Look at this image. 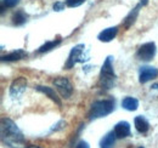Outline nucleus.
<instances>
[{
  "label": "nucleus",
  "instance_id": "13",
  "mask_svg": "<svg viewBox=\"0 0 158 148\" xmlns=\"http://www.w3.org/2000/svg\"><path fill=\"white\" fill-rule=\"evenodd\" d=\"M134 124H135V128L140 134H146L150 129V124H148L147 119L142 115H138L134 119Z\"/></svg>",
  "mask_w": 158,
  "mask_h": 148
},
{
  "label": "nucleus",
  "instance_id": "7",
  "mask_svg": "<svg viewBox=\"0 0 158 148\" xmlns=\"http://www.w3.org/2000/svg\"><path fill=\"white\" fill-rule=\"evenodd\" d=\"M26 88H27V79L24 76L17 78L16 80H14V83L10 86V96L14 100L20 98L23 95V92L26 91Z\"/></svg>",
  "mask_w": 158,
  "mask_h": 148
},
{
  "label": "nucleus",
  "instance_id": "19",
  "mask_svg": "<svg viewBox=\"0 0 158 148\" xmlns=\"http://www.w3.org/2000/svg\"><path fill=\"white\" fill-rule=\"evenodd\" d=\"M86 0H66V5L68 7H78L81 4H84Z\"/></svg>",
  "mask_w": 158,
  "mask_h": 148
},
{
  "label": "nucleus",
  "instance_id": "15",
  "mask_svg": "<svg viewBox=\"0 0 158 148\" xmlns=\"http://www.w3.org/2000/svg\"><path fill=\"white\" fill-rule=\"evenodd\" d=\"M116 134L114 131H111L103 136V138L100 141V148H112L116 142Z\"/></svg>",
  "mask_w": 158,
  "mask_h": 148
},
{
  "label": "nucleus",
  "instance_id": "5",
  "mask_svg": "<svg viewBox=\"0 0 158 148\" xmlns=\"http://www.w3.org/2000/svg\"><path fill=\"white\" fill-rule=\"evenodd\" d=\"M54 86L63 98H69L73 93V85L66 76H57L54 79Z\"/></svg>",
  "mask_w": 158,
  "mask_h": 148
},
{
  "label": "nucleus",
  "instance_id": "23",
  "mask_svg": "<svg viewBox=\"0 0 158 148\" xmlns=\"http://www.w3.org/2000/svg\"><path fill=\"white\" fill-rule=\"evenodd\" d=\"M147 4V0H141V5H146Z\"/></svg>",
  "mask_w": 158,
  "mask_h": 148
},
{
  "label": "nucleus",
  "instance_id": "22",
  "mask_svg": "<svg viewBox=\"0 0 158 148\" xmlns=\"http://www.w3.org/2000/svg\"><path fill=\"white\" fill-rule=\"evenodd\" d=\"M76 148H90V146H89V143L86 141H79Z\"/></svg>",
  "mask_w": 158,
  "mask_h": 148
},
{
  "label": "nucleus",
  "instance_id": "12",
  "mask_svg": "<svg viewBox=\"0 0 158 148\" xmlns=\"http://www.w3.org/2000/svg\"><path fill=\"white\" fill-rule=\"evenodd\" d=\"M28 56V54L24 51V50H15L7 55L1 56V61L2 62H14V61H20V60H23Z\"/></svg>",
  "mask_w": 158,
  "mask_h": 148
},
{
  "label": "nucleus",
  "instance_id": "8",
  "mask_svg": "<svg viewBox=\"0 0 158 148\" xmlns=\"http://www.w3.org/2000/svg\"><path fill=\"white\" fill-rule=\"evenodd\" d=\"M158 76V69L155 67H151V66H143L140 68V72H139V81L141 84H145L155 78Z\"/></svg>",
  "mask_w": 158,
  "mask_h": 148
},
{
  "label": "nucleus",
  "instance_id": "14",
  "mask_svg": "<svg viewBox=\"0 0 158 148\" xmlns=\"http://www.w3.org/2000/svg\"><path fill=\"white\" fill-rule=\"evenodd\" d=\"M122 107L129 112L136 111L139 107V101L135 98V97L127 96V97H124L123 101H122Z\"/></svg>",
  "mask_w": 158,
  "mask_h": 148
},
{
  "label": "nucleus",
  "instance_id": "16",
  "mask_svg": "<svg viewBox=\"0 0 158 148\" xmlns=\"http://www.w3.org/2000/svg\"><path fill=\"white\" fill-rule=\"evenodd\" d=\"M140 7H141V4H139L138 6H136L134 10H131V11L129 12V15L125 17V19H124V27H125L127 29H129V28L135 23V21H136V18H138Z\"/></svg>",
  "mask_w": 158,
  "mask_h": 148
},
{
  "label": "nucleus",
  "instance_id": "20",
  "mask_svg": "<svg viewBox=\"0 0 158 148\" xmlns=\"http://www.w3.org/2000/svg\"><path fill=\"white\" fill-rule=\"evenodd\" d=\"M20 2V0H2V9L6 7H15L17 4Z\"/></svg>",
  "mask_w": 158,
  "mask_h": 148
},
{
  "label": "nucleus",
  "instance_id": "2",
  "mask_svg": "<svg viewBox=\"0 0 158 148\" xmlns=\"http://www.w3.org/2000/svg\"><path fill=\"white\" fill-rule=\"evenodd\" d=\"M114 81H116V74L113 71V57L108 56L106 58V61L103 62V66L101 68L100 84H101L102 89L110 90L114 86Z\"/></svg>",
  "mask_w": 158,
  "mask_h": 148
},
{
  "label": "nucleus",
  "instance_id": "18",
  "mask_svg": "<svg viewBox=\"0 0 158 148\" xmlns=\"http://www.w3.org/2000/svg\"><path fill=\"white\" fill-rule=\"evenodd\" d=\"M61 44V39H57V40H52V41H46L45 44H43L38 49V52L39 54H44V52H49L51 51L52 49H55L56 46H59Z\"/></svg>",
  "mask_w": 158,
  "mask_h": 148
},
{
  "label": "nucleus",
  "instance_id": "3",
  "mask_svg": "<svg viewBox=\"0 0 158 148\" xmlns=\"http://www.w3.org/2000/svg\"><path fill=\"white\" fill-rule=\"evenodd\" d=\"M113 111H114V101L113 100H100V101H95L91 105L90 111L88 113V117L90 120H94V119L103 118V117L111 114Z\"/></svg>",
  "mask_w": 158,
  "mask_h": 148
},
{
  "label": "nucleus",
  "instance_id": "1",
  "mask_svg": "<svg viewBox=\"0 0 158 148\" xmlns=\"http://www.w3.org/2000/svg\"><path fill=\"white\" fill-rule=\"evenodd\" d=\"M1 140L10 148H23L24 137L19 126L9 118L1 119Z\"/></svg>",
  "mask_w": 158,
  "mask_h": 148
},
{
  "label": "nucleus",
  "instance_id": "6",
  "mask_svg": "<svg viewBox=\"0 0 158 148\" xmlns=\"http://www.w3.org/2000/svg\"><path fill=\"white\" fill-rule=\"evenodd\" d=\"M155 55H156V44L153 41L141 45L136 54L138 58L141 61H151L155 57Z\"/></svg>",
  "mask_w": 158,
  "mask_h": 148
},
{
  "label": "nucleus",
  "instance_id": "25",
  "mask_svg": "<svg viewBox=\"0 0 158 148\" xmlns=\"http://www.w3.org/2000/svg\"><path fill=\"white\" fill-rule=\"evenodd\" d=\"M139 148H143V147H142V146H141V147H139Z\"/></svg>",
  "mask_w": 158,
  "mask_h": 148
},
{
  "label": "nucleus",
  "instance_id": "24",
  "mask_svg": "<svg viewBox=\"0 0 158 148\" xmlns=\"http://www.w3.org/2000/svg\"><path fill=\"white\" fill-rule=\"evenodd\" d=\"M27 148H41V147H39V146H28Z\"/></svg>",
  "mask_w": 158,
  "mask_h": 148
},
{
  "label": "nucleus",
  "instance_id": "21",
  "mask_svg": "<svg viewBox=\"0 0 158 148\" xmlns=\"http://www.w3.org/2000/svg\"><path fill=\"white\" fill-rule=\"evenodd\" d=\"M52 9H54V11H62V10H64V4L63 2H61V1H56L55 4H54V6H52Z\"/></svg>",
  "mask_w": 158,
  "mask_h": 148
},
{
  "label": "nucleus",
  "instance_id": "9",
  "mask_svg": "<svg viewBox=\"0 0 158 148\" xmlns=\"http://www.w3.org/2000/svg\"><path fill=\"white\" fill-rule=\"evenodd\" d=\"M113 131L117 138H125L130 135V124L128 121H119L116 124Z\"/></svg>",
  "mask_w": 158,
  "mask_h": 148
},
{
  "label": "nucleus",
  "instance_id": "4",
  "mask_svg": "<svg viewBox=\"0 0 158 148\" xmlns=\"http://www.w3.org/2000/svg\"><path fill=\"white\" fill-rule=\"evenodd\" d=\"M84 51H85V45H83V44L76 45V46L71 50L69 56H68V58H67V62H66V64H64L66 69H71V68L74 67V64L78 63V62H85V61H88L89 57L84 56Z\"/></svg>",
  "mask_w": 158,
  "mask_h": 148
},
{
  "label": "nucleus",
  "instance_id": "17",
  "mask_svg": "<svg viewBox=\"0 0 158 148\" xmlns=\"http://www.w3.org/2000/svg\"><path fill=\"white\" fill-rule=\"evenodd\" d=\"M28 15L23 10H17L12 16V24L14 26H22L27 22Z\"/></svg>",
  "mask_w": 158,
  "mask_h": 148
},
{
  "label": "nucleus",
  "instance_id": "11",
  "mask_svg": "<svg viewBox=\"0 0 158 148\" xmlns=\"http://www.w3.org/2000/svg\"><path fill=\"white\" fill-rule=\"evenodd\" d=\"M35 89L40 91V92H43L44 95H46L50 100H52L59 107L62 106V103H61V100L59 98V96H57V93L55 92V90L52 89V88H49V86H41V85H38V86H35Z\"/></svg>",
  "mask_w": 158,
  "mask_h": 148
},
{
  "label": "nucleus",
  "instance_id": "10",
  "mask_svg": "<svg viewBox=\"0 0 158 148\" xmlns=\"http://www.w3.org/2000/svg\"><path fill=\"white\" fill-rule=\"evenodd\" d=\"M117 34H118V27H110V28L103 29L99 34L98 39L103 43H110L111 40H113L117 37Z\"/></svg>",
  "mask_w": 158,
  "mask_h": 148
}]
</instances>
